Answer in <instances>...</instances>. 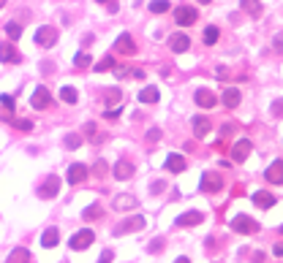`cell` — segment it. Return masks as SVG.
<instances>
[{"label": "cell", "mask_w": 283, "mask_h": 263, "mask_svg": "<svg viewBox=\"0 0 283 263\" xmlns=\"http://www.w3.org/2000/svg\"><path fill=\"white\" fill-rule=\"evenodd\" d=\"M58 242H60V231H58V228H46L44 236H41V244H44V247H54Z\"/></svg>", "instance_id": "cell-25"}, {"label": "cell", "mask_w": 283, "mask_h": 263, "mask_svg": "<svg viewBox=\"0 0 283 263\" xmlns=\"http://www.w3.org/2000/svg\"><path fill=\"white\" fill-rule=\"evenodd\" d=\"M193 101H196V106H202V109H212V106H215V95H212L210 90H196Z\"/></svg>", "instance_id": "cell-17"}, {"label": "cell", "mask_w": 283, "mask_h": 263, "mask_svg": "<svg viewBox=\"0 0 283 263\" xmlns=\"http://www.w3.org/2000/svg\"><path fill=\"white\" fill-rule=\"evenodd\" d=\"M199 3H202V6H207V3H210V0H199Z\"/></svg>", "instance_id": "cell-51"}, {"label": "cell", "mask_w": 283, "mask_h": 263, "mask_svg": "<svg viewBox=\"0 0 283 263\" xmlns=\"http://www.w3.org/2000/svg\"><path fill=\"white\" fill-rule=\"evenodd\" d=\"M270 109H272V114H275V117H283V101H275Z\"/></svg>", "instance_id": "cell-40"}, {"label": "cell", "mask_w": 283, "mask_h": 263, "mask_svg": "<svg viewBox=\"0 0 283 263\" xmlns=\"http://www.w3.org/2000/svg\"><path fill=\"white\" fill-rule=\"evenodd\" d=\"M115 49L123 52V54H136V44H133V38H131L128 33H123V36H117Z\"/></svg>", "instance_id": "cell-13"}, {"label": "cell", "mask_w": 283, "mask_h": 263, "mask_svg": "<svg viewBox=\"0 0 283 263\" xmlns=\"http://www.w3.org/2000/svg\"><path fill=\"white\" fill-rule=\"evenodd\" d=\"M169 49L175 52V54H183L191 49V38H188L185 33H175V36H169Z\"/></svg>", "instance_id": "cell-10"}, {"label": "cell", "mask_w": 283, "mask_h": 263, "mask_svg": "<svg viewBox=\"0 0 283 263\" xmlns=\"http://www.w3.org/2000/svg\"><path fill=\"white\" fill-rule=\"evenodd\" d=\"M250 152H253V144H250L248 139H242V141H237V144L232 147V160L234 163H242V160H248Z\"/></svg>", "instance_id": "cell-9"}, {"label": "cell", "mask_w": 283, "mask_h": 263, "mask_svg": "<svg viewBox=\"0 0 283 263\" xmlns=\"http://www.w3.org/2000/svg\"><path fill=\"white\" fill-rule=\"evenodd\" d=\"M232 231L250 236V234H256V231H259V222H256V220H250L248 214H237V217H232Z\"/></svg>", "instance_id": "cell-2"}, {"label": "cell", "mask_w": 283, "mask_h": 263, "mask_svg": "<svg viewBox=\"0 0 283 263\" xmlns=\"http://www.w3.org/2000/svg\"><path fill=\"white\" fill-rule=\"evenodd\" d=\"M6 36H9L11 41H17V38L22 36V27L17 25V22H9V25H6Z\"/></svg>", "instance_id": "cell-33"}, {"label": "cell", "mask_w": 283, "mask_h": 263, "mask_svg": "<svg viewBox=\"0 0 283 263\" xmlns=\"http://www.w3.org/2000/svg\"><path fill=\"white\" fill-rule=\"evenodd\" d=\"M60 193V179L54 177V174H49L44 182H41V187H38V198H54Z\"/></svg>", "instance_id": "cell-7"}, {"label": "cell", "mask_w": 283, "mask_h": 263, "mask_svg": "<svg viewBox=\"0 0 283 263\" xmlns=\"http://www.w3.org/2000/svg\"><path fill=\"white\" fill-rule=\"evenodd\" d=\"M104 98H106V106H109V109H115L117 103H120V98H123L120 87H112V90H106V92H104Z\"/></svg>", "instance_id": "cell-27"}, {"label": "cell", "mask_w": 283, "mask_h": 263, "mask_svg": "<svg viewBox=\"0 0 283 263\" xmlns=\"http://www.w3.org/2000/svg\"><path fill=\"white\" fill-rule=\"evenodd\" d=\"M60 98L66 101V103H76V90H74V87H63V90H60Z\"/></svg>", "instance_id": "cell-35"}, {"label": "cell", "mask_w": 283, "mask_h": 263, "mask_svg": "<svg viewBox=\"0 0 283 263\" xmlns=\"http://www.w3.org/2000/svg\"><path fill=\"white\" fill-rule=\"evenodd\" d=\"M253 263H264V252H256L253 255Z\"/></svg>", "instance_id": "cell-47"}, {"label": "cell", "mask_w": 283, "mask_h": 263, "mask_svg": "<svg viewBox=\"0 0 283 263\" xmlns=\"http://www.w3.org/2000/svg\"><path fill=\"white\" fill-rule=\"evenodd\" d=\"M131 76H136V79H145V71H142V68H133V71H131Z\"/></svg>", "instance_id": "cell-45"}, {"label": "cell", "mask_w": 283, "mask_h": 263, "mask_svg": "<svg viewBox=\"0 0 283 263\" xmlns=\"http://www.w3.org/2000/svg\"><path fill=\"white\" fill-rule=\"evenodd\" d=\"M275 49H278V52H283V33H278V36H275Z\"/></svg>", "instance_id": "cell-44"}, {"label": "cell", "mask_w": 283, "mask_h": 263, "mask_svg": "<svg viewBox=\"0 0 283 263\" xmlns=\"http://www.w3.org/2000/svg\"><path fill=\"white\" fill-rule=\"evenodd\" d=\"M0 60H3V62H19L22 54L17 52V46H14V44H0Z\"/></svg>", "instance_id": "cell-16"}, {"label": "cell", "mask_w": 283, "mask_h": 263, "mask_svg": "<svg viewBox=\"0 0 283 263\" xmlns=\"http://www.w3.org/2000/svg\"><path fill=\"white\" fill-rule=\"evenodd\" d=\"M161 247H163V239H155V242H150V247H147V250H150V252H158Z\"/></svg>", "instance_id": "cell-41"}, {"label": "cell", "mask_w": 283, "mask_h": 263, "mask_svg": "<svg viewBox=\"0 0 283 263\" xmlns=\"http://www.w3.org/2000/svg\"><path fill=\"white\" fill-rule=\"evenodd\" d=\"M202 190H204V193H221V190H223V177H221V174H215V171H207L202 177Z\"/></svg>", "instance_id": "cell-5"}, {"label": "cell", "mask_w": 283, "mask_h": 263, "mask_svg": "<svg viewBox=\"0 0 283 263\" xmlns=\"http://www.w3.org/2000/svg\"><path fill=\"white\" fill-rule=\"evenodd\" d=\"M6 263H30V252L25 250V247H17V250H11Z\"/></svg>", "instance_id": "cell-24"}, {"label": "cell", "mask_w": 283, "mask_h": 263, "mask_svg": "<svg viewBox=\"0 0 283 263\" xmlns=\"http://www.w3.org/2000/svg\"><path fill=\"white\" fill-rule=\"evenodd\" d=\"M223 106L226 109H237L240 106V90L237 87H226L223 90Z\"/></svg>", "instance_id": "cell-20"}, {"label": "cell", "mask_w": 283, "mask_h": 263, "mask_svg": "<svg viewBox=\"0 0 283 263\" xmlns=\"http://www.w3.org/2000/svg\"><path fill=\"white\" fill-rule=\"evenodd\" d=\"M93 174H96V177H104V174H106V163L98 160L96 166H93Z\"/></svg>", "instance_id": "cell-38"}, {"label": "cell", "mask_w": 283, "mask_h": 263, "mask_svg": "<svg viewBox=\"0 0 283 263\" xmlns=\"http://www.w3.org/2000/svg\"><path fill=\"white\" fill-rule=\"evenodd\" d=\"M275 255H278V258H280V255H283V242H280L278 247H275Z\"/></svg>", "instance_id": "cell-48"}, {"label": "cell", "mask_w": 283, "mask_h": 263, "mask_svg": "<svg viewBox=\"0 0 283 263\" xmlns=\"http://www.w3.org/2000/svg\"><path fill=\"white\" fill-rule=\"evenodd\" d=\"M115 68V57H104L101 62H96V71L98 74H104V71H112Z\"/></svg>", "instance_id": "cell-36"}, {"label": "cell", "mask_w": 283, "mask_h": 263, "mask_svg": "<svg viewBox=\"0 0 283 263\" xmlns=\"http://www.w3.org/2000/svg\"><path fill=\"white\" fill-rule=\"evenodd\" d=\"M112 174H115V179L125 182V179H131L133 174H136V169H133V163H131V160H117V163H115V169H112Z\"/></svg>", "instance_id": "cell-11"}, {"label": "cell", "mask_w": 283, "mask_h": 263, "mask_svg": "<svg viewBox=\"0 0 283 263\" xmlns=\"http://www.w3.org/2000/svg\"><path fill=\"white\" fill-rule=\"evenodd\" d=\"M253 204L259 209H270V206H275V195L267 193V190H259V193H253Z\"/></svg>", "instance_id": "cell-19"}, {"label": "cell", "mask_w": 283, "mask_h": 263, "mask_svg": "<svg viewBox=\"0 0 283 263\" xmlns=\"http://www.w3.org/2000/svg\"><path fill=\"white\" fill-rule=\"evenodd\" d=\"M88 166H82V163H74L68 169V185H82L84 179H88Z\"/></svg>", "instance_id": "cell-12"}, {"label": "cell", "mask_w": 283, "mask_h": 263, "mask_svg": "<svg viewBox=\"0 0 283 263\" xmlns=\"http://www.w3.org/2000/svg\"><path fill=\"white\" fill-rule=\"evenodd\" d=\"M196 19H199V14H196L193 6H180V9H175V22L180 27H191Z\"/></svg>", "instance_id": "cell-3"}, {"label": "cell", "mask_w": 283, "mask_h": 263, "mask_svg": "<svg viewBox=\"0 0 283 263\" xmlns=\"http://www.w3.org/2000/svg\"><path fill=\"white\" fill-rule=\"evenodd\" d=\"M207 133H210V119L207 117H193V136L207 139Z\"/></svg>", "instance_id": "cell-18"}, {"label": "cell", "mask_w": 283, "mask_h": 263, "mask_svg": "<svg viewBox=\"0 0 283 263\" xmlns=\"http://www.w3.org/2000/svg\"><path fill=\"white\" fill-rule=\"evenodd\" d=\"M218 36H221V33H218V27H207L202 38H204V44H207V46H212V44L218 41Z\"/></svg>", "instance_id": "cell-34"}, {"label": "cell", "mask_w": 283, "mask_h": 263, "mask_svg": "<svg viewBox=\"0 0 283 263\" xmlns=\"http://www.w3.org/2000/svg\"><path fill=\"white\" fill-rule=\"evenodd\" d=\"M158 139H161V130H158V127H153V130L147 133V141H158Z\"/></svg>", "instance_id": "cell-43"}, {"label": "cell", "mask_w": 283, "mask_h": 263, "mask_svg": "<svg viewBox=\"0 0 283 263\" xmlns=\"http://www.w3.org/2000/svg\"><path fill=\"white\" fill-rule=\"evenodd\" d=\"M96 3H106V6H109V3H112V0H96Z\"/></svg>", "instance_id": "cell-50"}, {"label": "cell", "mask_w": 283, "mask_h": 263, "mask_svg": "<svg viewBox=\"0 0 283 263\" xmlns=\"http://www.w3.org/2000/svg\"><path fill=\"white\" fill-rule=\"evenodd\" d=\"M166 169H169L172 174L185 171V157H183V155H177V152H172V155L166 157Z\"/></svg>", "instance_id": "cell-21"}, {"label": "cell", "mask_w": 283, "mask_h": 263, "mask_svg": "<svg viewBox=\"0 0 283 263\" xmlns=\"http://www.w3.org/2000/svg\"><path fill=\"white\" fill-rule=\"evenodd\" d=\"M0 103H3V109H11V111H14V106H17L14 95H9V92H3V95H0Z\"/></svg>", "instance_id": "cell-37"}, {"label": "cell", "mask_w": 283, "mask_h": 263, "mask_svg": "<svg viewBox=\"0 0 283 263\" xmlns=\"http://www.w3.org/2000/svg\"><path fill=\"white\" fill-rule=\"evenodd\" d=\"M147 225V220L145 217H125L120 225L115 228V236H125V234H133V231H142Z\"/></svg>", "instance_id": "cell-4"}, {"label": "cell", "mask_w": 283, "mask_h": 263, "mask_svg": "<svg viewBox=\"0 0 283 263\" xmlns=\"http://www.w3.org/2000/svg\"><path fill=\"white\" fill-rule=\"evenodd\" d=\"M117 114H120V111H117V109H109V111H106V114H104V117H106V119H115Z\"/></svg>", "instance_id": "cell-46"}, {"label": "cell", "mask_w": 283, "mask_h": 263, "mask_svg": "<svg viewBox=\"0 0 283 263\" xmlns=\"http://www.w3.org/2000/svg\"><path fill=\"white\" fill-rule=\"evenodd\" d=\"M93 239H96V234H93L90 228H84V231H79V234L71 236L68 247H71V250H88V247L93 244Z\"/></svg>", "instance_id": "cell-6"}, {"label": "cell", "mask_w": 283, "mask_h": 263, "mask_svg": "<svg viewBox=\"0 0 283 263\" xmlns=\"http://www.w3.org/2000/svg\"><path fill=\"white\" fill-rule=\"evenodd\" d=\"M14 127H19V130H33V122H27V119H17Z\"/></svg>", "instance_id": "cell-39"}, {"label": "cell", "mask_w": 283, "mask_h": 263, "mask_svg": "<svg viewBox=\"0 0 283 263\" xmlns=\"http://www.w3.org/2000/svg\"><path fill=\"white\" fill-rule=\"evenodd\" d=\"M63 141H66L68 149H79V147H82V136H79V133H68Z\"/></svg>", "instance_id": "cell-30"}, {"label": "cell", "mask_w": 283, "mask_h": 263, "mask_svg": "<svg viewBox=\"0 0 283 263\" xmlns=\"http://www.w3.org/2000/svg\"><path fill=\"white\" fill-rule=\"evenodd\" d=\"M58 38H60V33H58V30H54L52 25H41V27L36 30V44L44 46V49L54 46V44H58Z\"/></svg>", "instance_id": "cell-1"}, {"label": "cell", "mask_w": 283, "mask_h": 263, "mask_svg": "<svg viewBox=\"0 0 283 263\" xmlns=\"http://www.w3.org/2000/svg\"><path fill=\"white\" fill-rule=\"evenodd\" d=\"M112 206L117 212H125V209H136L139 206V198L136 195H117L115 201H112Z\"/></svg>", "instance_id": "cell-14"}, {"label": "cell", "mask_w": 283, "mask_h": 263, "mask_svg": "<svg viewBox=\"0 0 283 263\" xmlns=\"http://www.w3.org/2000/svg\"><path fill=\"white\" fill-rule=\"evenodd\" d=\"M30 106L33 109H49L52 106V92L46 87H36L33 98H30Z\"/></svg>", "instance_id": "cell-8"}, {"label": "cell", "mask_w": 283, "mask_h": 263, "mask_svg": "<svg viewBox=\"0 0 283 263\" xmlns=\"http://www.w3.org/2000/svg\"><path fill=\"white\" fill-rule=\"evenodd\" d=\"M280 234H283V225H280Z\"/></svg>", "instance_id": "cell-53"}, {"label": "cell", "mask_w": 283, "mask_h": 263, "mask_svg": "<svg viewBox=\"0 0 283 263\" xmlns=\"http://www.w3.org/2000/svg\"><path fill=\"white\" fill-rule=\"evenodd\" d=\"M3 6H6V0H0V9H3Z\"/></svg>", "instance_id": "cell-52"}, {"label": "cell", "mask_w": 283, "mask_h": 263, "mask_svg": "<svg viewBox=\"0 0 283 263\" xmlns=\"http://www.w3.org/2000/svg\"><path fill=\"white\" fill-rule=\"evenodd\" d=\"M175 263H191V260H188V258H185V255H183V258H177Z\"/></svg>", "instance_id": "cell-49"}, {"label": "cell", "mask_w": 283, "mask_h": 263, "mask_svg": "<svg viewBox=\"0 0 283 263\" xmlns=\"http://www.w3.org/2000/svg\"><path fill=\"white\" fill-rule=\"evenodd\" d=\"M150 11H153V14H166V11H169V0H153V3H150Z\"/></svg>", "instance_id": "cell-31"}, {"label": "cell", "mask_w": 283, "mask_h": 263, "mask_svg": "<svg viewBox=\"0 0 283 263\" xmlns=\"http://www.w3.org/2000/svg\"><path fill=\"white\" fill-rule=\"evenodd\" d=\"M101 214H104V209H101V204H90L88 209L82 212V220H98Z\"/></svg>", "instance_id": "cell-28"}, {"label": "cell", "mask_w": 283, "mask_h": 263, "mask_svg": "<svg viewBox=\"0 0 283 263\" xmlns=\"http://www.w3.org/2000/svg\"><path fill=\"white\" fill-rule=\"evenodd\" d=\"M84 139H88V141H93V144H98V141H104V136H101V133H98L96 122H88V125H84Z\"/></svg>", "instance_id": "cell-26"}, {"label": "cell", "mask_w": 283, "mask_h": 263, "mask_svg": "<svg viewBox=\"0 0 283 263\" xmlns=\"http://www.w3.org/2000/svg\"><path fill=\"white\" fill-rule=\"evenodd\" d=\"M202 220H204L202 212H188V214H183V217H177V225H199Z\"/></svg>", "instance_id": "cell-23"}, {"label": "cell", "mask_w": 283, "mask_h": 263, "mask_svg": "<svg viewBox=\"0 0 283 263\" xmlns=\"http://www.w3.org/2000/svg\"><path fill=\"white\" fill-rule=\"evenodd\" d=\"M240 6H242V11L253 14V17H259V14H262V6H259V0H240Z\"/></svg>", "instance_id": "cell-29"}, {"label": "cell", "mask_w": 283, "mask_h": 263, "mask_svg": "<svg viewBox=\"0 0 283 263\" xmlns=\"http://www.w3.org/2000/svg\"><path fill=\"white\" fill-rule=\"evenodd\" d=\"M267 182H272V185H283V160H275L270 169H267Z\"/></svg>", "instance_id": "cell-15"}, {"label": "cell", "mask_w": 283, "mask_h": 263, "mask_svg": "<svg viewBox=\"0 0 283 263\" xmlns=\"http://www.w3.org/2000/svg\"><path fill=\"white\" fill-rule=\"evenodd\" d=\"M74 65H76V68H88V65H93L90 54H88V52H79V54L74 57Z\"/></svg>", "instance_id": "cell-32"}, {"label": "cell", "mask_w": 283, "mask_h": 263, "mask_svg": "<svg viewBox=\"0 0 283 263\" xmlns=\"http://www.w3.org/2000/svg\"><path fill=\"white\" fill-rule=\"evenodd\" d=\"M112 258H115V252L112 250H104V255H101L98 263H112Z\"/></svg>", "instance_id": "cell-42"}, {"label": "cell", "mask_w": 283, "mask_h": 263, "mask_svg": "<svg viewBox=\"0 0 283 263\" xmlns=\"http://www.w3.org/2000/svg\"><path fill=\"white\" fill-rule=\"evenodd\" d=\"M161 98V90L158 87H145V90L139 92V103H155Z\"/></svg>", "instance_id": "cell-22"}]
</instances>
